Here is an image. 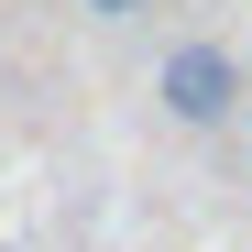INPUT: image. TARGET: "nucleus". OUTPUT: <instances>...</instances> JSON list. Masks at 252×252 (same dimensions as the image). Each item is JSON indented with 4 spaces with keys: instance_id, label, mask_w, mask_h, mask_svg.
I'll return each mask as SVG.
<instances>
[{
    "instance_id": "nucleus-1",
    "label": "nucleus",
    "mask_w": 252,
    "mask_h": 252,
    "mask_svg": "<svg viewBox=\"0 0 252 252\" xmlns=\"http://www.w3.org/2000/svg\"><path fill=\"white\" fill-rule=\"evenodd\" d=\"M241 88H252V77H241V55H230V44H176V55L154 66V99L176 110L187 132H220V121L241 110Z\"/></svg>"
},
{
    "instance_id": "nucleus-2",
    "label": "nucleus",
    "mask_w": 252,
    "mask_h": 252,
    "mask_svg": "<svg viewBox=\"0 0 252 252\" xmlns=\"http://www.w3.org/2000/svg\"><path fill=\"white\" fill-rule=\"evenodd\" d=\"M77 11H99V22H132V11H154V0H77Z\"/></svg>"
},
{
    "instance_id": "nucleus-3",
    "label": "nucleus",
    "mask_w": 252,
    "mask_h": 252,
    "mask_svg": "<svg viewBox=\"0 0 252 252\" xmlns=\"http://www.w3.org/2000/svg\"><path fill=\"white\" fill-rule=\"evenodd\" d=\"M0 252H33V241H0Z\"/></svg>"
}]
</instances>
